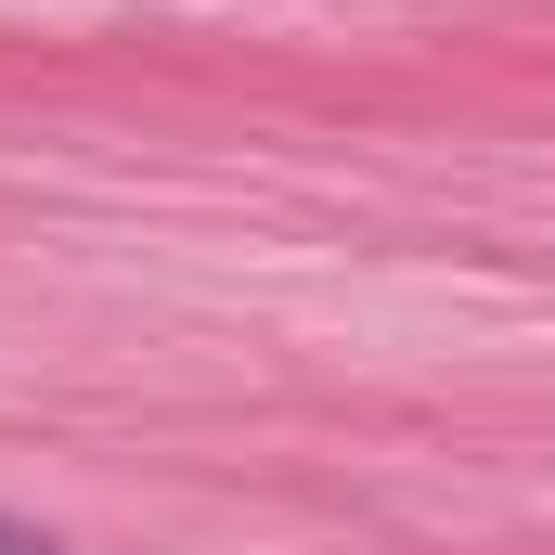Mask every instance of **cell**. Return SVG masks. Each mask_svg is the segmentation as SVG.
<instances>
[{"mask_svg": "<svg viewBox=\"0 0 555 555\" xmlns=\"http://www.w3.org/2000/svg\"><path fill=\"white\" fill-rule=\"evenodd\" d=\"M0 555H65V543H39V530H13V517H0Z\"/></svg>", "mask_w": 555, "mask_h": 555, "instance_id": "obj_1", "label": "cell"}]
</instances>
